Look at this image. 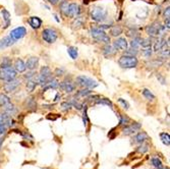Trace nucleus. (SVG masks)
Returning <instances> with one entry per match:
<instances>
[{"label": "nucleus", "mask_w": 170, "mask_h": 169, "mask_svg": "<svg viewBox=\"0 0 170 169\" xmlns=\"http://www.w3.org/2000/svg\"><path fill=\"white\" fill-rule=\"evenodd\" d=\"M54 74H55L56 77H61V75L64 74V69L63 68H56Z\"/></svg>", "instance_id": "obj_49"}, {"label": "nucleus", "mask_w": 170, "mask_h": 169, "mask_svg": "<svg viewBox=\"0 0 170 169\" xmlns=\"http://www.w3.org/2000/svg\"><path fill=\"white\" fill-rule=\"evenodd\" d=\"M16 78V71L13 66H0V79L4 82L12 81Z\"/></svg>", "instance_id": "obj_5"}, {"label": "nucleus", "mask_w": 170, "mask_h": 169, "mask_svg": "<svg viewBox=\"0 0 170 169\" xmlns=\"http://www.w3.org/2000/svg\"><path fill=\"white\" fill-rule=\"evenodd\" d=\"M166 40L163 39V38H159L157 41H156L155 45H154V51L155 52H159L161 49L164 47V46L166 45Z\"/></svg>", "instance_id": "obj_24"}, {"label": "nucleus", "mask_w": 170, "mask_h": 169, "mask_svg": "<svg viewBox=\"0 0 170 169\" xmlns=\"http://www.w3.org/2000/svg\"><path fill=\"white\" fill-rule=\"evenodd\" d=\"M13 68L15 69V71L16 72H24L26 67V63L24 62V60L22 59H15V61H14V66H13Z\"/></svg>", "instance_id": "obj_19"}, {"label": "nucleus", "mask_w": 170, "mask_h": 169, "mask_svg": "<svg viewBox=\"0 0 170 169\" xmlns=\"http://www.w3.org/2000/svg\"><path fill=\"white\" fill-rule=\"evenodd\" d=\"M26 109H29V110L35 111L36 109H37V103H36L35 99L33 98V97L26 98Z\"/></svg>", "instance_id": "obj_23"}, {"label": "nucleus", "mask_w": 170, "mask_h": 169, "mask_svg": "<svg viewBox=\"0 0 170 169\" xmlns=\"http://www.w3.org/2000/svg\"><path fill=\"white\" fill-rule=\"evenodd\" d=\"M151 164L153 167H155L156 169H163L164 166H163V163L162 161L160 160L158 157H154L151 159Z\"/></svg>", "instance_id": "obj_27"}, {"label": "nucleus", "mask_w": 170, "mask_h": 169, "mask_svg": "<svg viewBox=\"0 0 170 169\" xmlns=\"http://www.w3.org/2000/svg\"><path fill=\"white\" fill-rule=\"evenodd\" d=\"M113 47L116 50H125L127 48V41L125 38H118L113 42Z\"/></svg>", "instance_id": "obj_13"}, {"label": "nucleus", "mask_w": 170, "mask_h": 169, "mask_svg": "<svg viewBox=\"0 0 170 169\" xmlns=\"http://www.w3.org/2000/svg\"><path fill=\"white\" fill-rule=\"evenodd\" d=\"M123 30L120 26H113L111 30H110V35L112 37H117V36H120L122 34Z\"/></svg>", "instance_id": "obj_26"}, {"label": "nucleus", "mask_w": 170, "mask_h": 169, "mask_svg": "<svg viewBox=\"0 0 170 169\" xmlns=\"http://www.w3.org/2000/svg\"><path fill=\"white\" fill-rule=\"evenodd\" d=\"M151 45H152V38L142 39L141 40V43H140V46H142L143 48L151 47Z\"/></svg>", "instance_id": "obj_38"}, {"label": "nucleus", "mask_w": 170, "mask_h": 169, "mask_svg": "<svg viewBox=\"0 0 170 169\" xmlns=\"http://www.w3.org/2000/svg\"><path fill=\"white\" fill-rule=\"evenodd\" d=\"M19 85H21V81L15 78L12 81L5 82V85L3 86V89H4V91L6 93H12L19 87Z\"/></svg>", "instance_id": "obj_10"}, {"label": "nucleus", "mask_w": 170, "mask_h": 169, "mask_svg": "<svg viewBox=\"0 0 170 169\" xmlns=\"http://www.w3.org/2000/svg\"><path fill=\"white\" fill-rule=\"evenodd\" d=\"M115 52H116V49L110 44H106L104 47H103V53H104V55L107 56V57H110V56L114 55Z\"/></svg>", "instance_id": "obj_22"}, {"label": "nucleus", "mask_w": 170, "mask_h": 169, "mask_svg": "<svg viewBox=\"0 0 170 169\" xmlns=\"http://www.w3.org/2000/svg\"><path fill=\"white\" fill-rule=\"evenodd\" d=\"M124 54H126V55H132V56H136V54H138V50H136V48H129V49L126 48L125 51H124Z\"/></svg>", "instance_id": "obj_42"}, {"label": "nucleus", "mask_w": 170, "mask_h": 169, "mask_svg": "<svg viewBox=\"0 0 170 169\" xmlns=\"http://www.w3.org/2000/svg\"><path fill=\"white\" fill-rule=\"evenodd\" d=\"M28 22L33 29H36V30L39 29L40 26H42V19L38 18V16H31V18L28 19Z\"/></svg>", "instance_id": "obj_18"}, {"label": "nucleus", "mask_w": 170, "mask_h": 169, "mask_svg": "<svg viewBox=\"0 0 170 169\" xmlns=\"http://www.w3.org/2000/svg\"><path fill=\"white\" fill-rule=\"evenodd\" d=\"M7 127H6L5 124H2L0 123V137H2V135H4L6 134V131H7Z\"/></svg>", "instance_id": "obj_47"}, {"label": "nucleus", "mask_w": 170, "mask_h": 169, "mask_svg": "<svg viewBox=\"0 0 170 169\" xmlns=\"http://www.w3.org/2000/svg\"><path fill=\"white\" fill-rule=\"evenodd\" d=\"M129 122H131V118H129L127 115L124 114H119V124L120 127L122 125H127Z\"/></svg>", "instance_id": "obj_28"}, {"label": "nucleus", "mask_w": 170, "mask_h": 169, "mask_svg": "<svg viewBox=\"0 0 170 169\" xmlns=\"http://www.w3.org/2000/svg\"><path fill=\"white\" fill-rule=\"evenodd\" d=\"M147 140H149V135L146 134L145 131H140L139 134H136L134 138H132V142L135 144H142L145 143Z\"/></svg>", "instance_id": "obj_15"}, {"label": "nucleus", "mask_w": 170, "mask_h": 169, "mask_svg": "<svg viewBox=\"0 0 170 169\" xmlns=\"http://www.w3.org/2000/svg\"><path fill=\"white\" fill-rule=\"evenodd\" d=\"M160 139H161V142L165 146L168 147L170 145V135L167 132H161V134H160Z\"/></svg>", "instance_id": "obj_29"}, {"label": "nucleus", "mask_w": 170, "mask_h": 169, "mask_svg": "<svg viewBox=\"0 0 170 169\" xmlns=\"http://www.w3.org/2000/svg\"><path fill=\"white\" fill-rule=\"evenodd\" d=\"M37 85H38V82L34 81V79H28V82H26V90L29 92H33L35 90Z\"/></svg>", "instance_id": "obj_30"}, {"label": "nucleus", "mask_w": 170, "mask_h": 169, "mask_svg": "<svg viewBox=\"0 0 170 169\" xmlns=\"http://www.w3.org/2000/svg\"><path fill=\"white\" fill-rule=\"evenodd\" d=\"M18 134H19V135H22V138H25V139H31V140H32V139H33V137H32L31 135L29 134V132H24V131H18Z\"/></svg>", "instance_id": "obj_50"}, {"label": "nucleus", "mask_w": 170, "mask_h": 169, "mask_svg": "<svg viewBox=\"0 0 170 169\" xmlns=\"http://www.w3.org/2000/svg\"><path fill=\"white\" fill-rule=\"evenodd\" d=\"M26 34V30L24 28V26H18V28H15L13 29L12 31L10 32V37L14 40V41H16V40H19L22 38H24Z\"/></svg>", "instance_id": "obj_12"}, {"label": "nucleus", "mask_w": 170, "mask_h": 169, "mask_svg": "<svg viewBox=\"0 0 170 169\" xmlns=\"http://www.w3.org/2000/svg\"><path fill=\"white\" fill-rule=\"evenodd\" d=\"M14 42L15 41L10 37V36H6V37L2 38L0 40V50L4 48H7V47H10L11 45L14 44Z\"/></svg>", "instance_id": "obj_16"}, {"label": "nucleus", "mask_w": 170, "mask_h": 169, "mask_svg": "<svg viewBox=\"0 0 170 169\" xmlns=\"http://www.w3.org/2000/svg\"><path fill=\"white\" fill-rule=\"evenodd\" d=\"M61 108H62V110H64V111H68V110H71V102H62L61 103Z\"/></svg>", "instance_id": "obj_45"}, {"label": "nucleus", "mask_w": 170, "mask_h": 169, "mask_svg": "<svg viewBox=\"0 0 170 169\" xmlns=\"http://www.w3.org/2000/svg\"><path fill=\"white\" fill-rule=\"evenodd\" d=\"M96 104H102V105H107V106H110V107H113V103L111 101L109 100V99H106V98H98L97 100H96Z\"/></svg>", "instance_id": "obj_32"}, {"label": "nucleus", "mask_w": 170, "mask_h": 169, "mask_svg": "<svg viewBox=\"0 0 170 169\" xmlns=\"http://www.w3.org/2000/svg\"><path fill=\"white\" fill-rule=\"evenodd\" d=\"M68 4L69 3L67 1H62L60 4V10L65 16L67 15V10H68Z\"/></svg>", "instance_id": "obj_39"}, {"label": "nucleus", "mask_w": 170, "mask_h": 169, "mask_svg": "<svg viewBox=\"0 0 170 169\" xmlns=\"http://www.w3.org/2000/svg\"><path fill=\"white\" fill-rule=\"evenodd\" d=\"M98 28H100L101 30H106V29H109L111 28V26H108V25H100Z\"/></svg>", "instance_id": "obj_55"}, {"label": "nucleus", "mask_w": 170, "mask_h": 169, "mask_svg": "<svg viewBox=\"0 0 170 169\" xmlns=\"http://www.w3.org/2000/svg\"><path fill=\"white\" fill-rule=\"evenodd\" d=\"M3 138L2 137H0V150H1V148H2V143H3Z\"/></svg>", "instance_id": "obj_58"}, {"label": "nucleus", "mask_w": 170, "mask_h": 169, "mask_svg": "<svg viewBox=\"0 0 170 169\" xmlns=\"http://www.w3.org/2000/svg\"><path fill=\"white\" fill-rule=\"evenodd\" d=\"M148 150H149V145L144 144V143L140 144V146H138L136 149V151L140 154H144L146 152H148Z\"/></svg>", "instance_id": "obj_33"}, {"label": "nucleus", "mask_w": 170, "mask_h": 169, "mask_svg": "<svg viewBox=\"0 0 170 169\" xmlns=\"http://www.w3.org/2000/svg\"><path fill=\"white\" fill-rule=\"evenodd\" d=\"M67 53H68V55L71 56L72 59H76V58H78V55H79L78 48L73 47V46H71V47L67 48Z\"/></svg>", "instance_id": "obj_31"}, {"label": "nucleus", "mask_w": 170, "mask_h": 169, "mask_svg": "<svg viewBox=\"0 0 170 169\" xmlns=\"http://www.w3.org/2000/svg\"><path fill=\"white\" fill-rule=\"evenodd\" d=\"M139 61L136 56L132 55H122L120 58L118 59V64L122 68H134L138 65Z\"/></svg>", "instance_id": "obj_4"}, {"label": "nucleus", "mask_w": 170, "mask_h": 169, "mask_svg": "<svg viewBox=\"0 0 170 169\" xmlns=\"http://www.w3.org/2000/svg\"><path fill=\"white\" fill-rule=\"evenodd\" d=\"M38 63H39V58L33 56V57H30L28 60H26V67L28 68L29 70H34V69L37 68V66H38Z\"/></svg>", "instance_id": "obj_17"}, {"label": "nucleus", "mask_w": 170, "mask_h": 169, "mask_svg": "<svg viewBox=\"0 0 170 169\" xmlns=\"http://www.w3.org/2000/svg\"><path fill=\"white\" fill-rule=\"evenodd\" d=\"M71 104L72 107H75V109H78V110H81V109L83 108V104H81L79 102H78L75 100V99H72V100L71 101Z\"/></svg>", "instance_id": "obj_43"}, {"label": "nucleus", "mask_w": 170, "mask_h": 169, "mask_svg": "<svg viewBox=\"0 0 170 169\" xmlns=\"http://www.w3.org/2000/svg\"><path fill=\"white\" fill-rule=\"evenodd\" d=\"M143 53H144L145 57H147V58H149V57H151V55H152V53H153V51H152V49H151V47H147V48H145V50H144V51H143Z\"/></svg>", "instance_id": "obj_46"}, {"label": "nucleus", "mask_w": 170, "mask_h": 169, "mask_svg": "<svg viewBox=\"0 0 170 169\" xmlns=\"http://www.w3.org/2000/svg\"><path fill=\"white\" fill-rule=\"evenodd\" d=\"M52 78V71L48 66H42L41 70H40V74L38 75V85H40L41 87H45L48 82L51 81Z\"/></svg>", "instance_id": "obj_3"}, {"label": "nucleus", "mask_w": 170, "mask_h": 169, "mask_svg": "<svg viewBox=\"0 0 170 169\" xmlns=\"http://www.w3.org/2000/svg\"><path fill=\"white\" fill-rule=\"evenodd\" d=\"M1 14L3 16V21H4V26H3V29H7L10 26V13L6 10V9H2Z\"/></svg>", "instance_id": "obj_21"}, {"label": "nucleus", "mask_w": 170, "mask_h": 169, "mask_svg": "<svg viewBox=\"0 0 170 169\" xmlns=\"http://www.w3.org/2000/svg\"><path fill=\"white\" fill-rule=\"evenodd\" d=\"M141 40L142 38L140 37V36H136V37L135 38H132V40L131 41V47L132 48H138L139 46H140V43H141Z\"/></svg>", "instance_id": "obj_37"}, {"label": "nucleus", "mask_w": 170, "mask_h": 169, "mask_svg": "<svg viewBox=\"0 0 170 169\" xmlns=\"http://www.w3.org/2000/svg\"><path fill=\"white\" fill-rule=\"evenodd\" d=\"M83 26V18H75V22H72V28L73 29H79Z\"/></svg>", "instance_id": "obj_40"}, {"label": "nucleus", "mask_w": 170, "mask_h": 169, "mask_svg": "<svg viewBox=\"0 0 170 169\" xmlns=\"http://www.w3.org/2000/svg\"><path fill=\"white\" fill-rule=\"evenodd\" d=\"M143 95H144V97L149 101H153L155 99V95L150 90H148V89H144V90H143Z\"/></svg>", "instance_id": "obj_34"}, {"label": "nucleus", "mask_w": 170, "mask_h": 169, "mask_svg": "<svg viewBox=\"0 0 170 169\" xmlns=\"http://www.w3.org/2000/svg\"><path fill=\"white\" fill-rule=\"evenodd\" d=\"M57 32L55 31L54 29H45L44 31L42 32V38L45 42L49 43V44H52L54 43L56 40H57Z\"/></svg>", "instance_id": "obj_8"}, {"label": "nucleus", "mask_w": 170, "mask_h": 169, "mask_svg": "<svg viewBox=\"0 0 170 169\" xmlns=\"http://www.w3.org/2000/svg\"><path fill=\"white\" fill-rule=\"evenodd\" d=\"M61 98V95L59 94V93H57L56 94V96H55V99H54V102H57V101H59V99Z\"/></svg>", "instance_id": "obj_56"}, {"label": "nucleus", "mask_w": 170, "mask_h": 169, "mask_svg": "<svg viewBox=\"0 0 170 169\" xmlns=\"http://www.w3.org/2000/svg\"><path fill=\"white\" fill-rule=\"evenodd\" d=\"M90 34L95 40H97L99 42H103L105 44H110L111 42V39H110L109 36L106 34L104 30H101L98 26H94V28H91L90 30Z\"/></svg>", "instance_id": "obj_2"}, {"label": "nucleus", "mask_w": 170, "mask_h": 169, "mask_svg": "<svg viewBox=\"0 0 170 169\" xmlns=\"http://www.w3.org/2000/svg\"><path fill=\"white\" fill-rule=\"evenodd\" d=\"M90 16L94 22H103L107 19L108 12L105 8L100 7V6H94L90 9Z\"/></svg>", "instance_id": "obj_1"}, {"label": "nucleus", "mask_w": 170, "mask_h": 169, "mask_svg": "<svg viewBox=\"0 0 170 169\" xmlns=\"http://www.w3.org/2000/svg\"><path fill=\"white\" fill-rule=\"evenodd\" d=\"M58 85L59 82L56 78H52L51 81H50L47 85L45 86V87H43L44 89H43V92H46L48 90V89H57L58 88Z\"/></svg>", "instance_id": "obj_25"}, {"label": "nucleus", "mask_w": 170, "mask_h": 169, "mask_svg": "<svg viewBox=\"0 0 170 169\" xmlns=\"http://www.w3.org/2000/svg\"><path fill=\"white\" fill-rule=\"evenodd\" d=\"M117 101H118V103L122 106V108H123V109H125V110H127V109H129V104H128V102H127V101H125L124 99L119 98Z\"/></svg>", "instance_id": "obj_41"}, {"label": "nucleus", "mask_w": 170, "mask_h": 169, "mask_svg": "<svg viewBox=\"0 0 170 169\" xmlns=\"http://www.w3.org/2000/svg\"><path fill=\"white\" fill-rule=\"evenodd\" d=\"M169 6H167L165 9H164V16L165 18H170V10H169Z\"/></svg>", "instance_id": "obj_53"}, {"label": "nucleus", "mask_w": 170, "mask_h": 169, "mask_svg": "<svg viewBox=\"0 0 170 169\" xmlns=\"http://www.w3.org/2000/svg\"><path fill=\"white\" fill-rule=\"evenodd\" d=\"M92 93L91 89H87V88H84L82 89V90H79L78 93H76V97H87V96H89L90 94Z\"/></svg>", "instance_id": "obj_35"}, {"label": "nucleus", "mask_w": 170, "mask_h": 169, "mask_svg": "<svg viewBox=\"0 0 170 169\" xmlns=\"http://www.w3.org/2000/svg\"><path fill=\"white\" fill-rule=\"evenodd\" d=\"M58 88H60L62 91H64L65 93H68V94H71V93H72L75 90V86L71 82H61L58 85Z\"/></svg>", "instance_id": "obj_14"}, {"label": "nucleus", "mask_w": 170, "mask_h": 169, "mask_svg": "<svg viewBox=\"0 0 170 169\" xmlns=\"http://www.w3.org/2000/svg\"><path fill=\"white\" fill-rule=\"evenodd\" d=\"M165 28H167V30H169L170 28V18H165Z\"/></svg>", "instance_id": "obj_54"}, {"label": "nucleus", "mask_w": 170, "mask_h": 169, "mask_svg": "<svg viewBox=\"0 0 170 169\" xmlns=\"http://www.w3.org/2000/svg\"><path fill=\"white\" fill-rule=\"evenodd\" d=\"M48 1L51 3V4H53V5H55V4H57V3L60 1V0H48Z\"/></svg>", "instance_id": "obj_57"}, {"label": "nucleus", "mask_w": 170, "mask_h": 169, "mask_svg": "<svg viewBox=\"0 0 170 169\" xmlns=\"http://www.w3.org/2000/svg\"><path fill=\"white\" fill-rule=\"evenodd\" d=\"M75 82L79 87L87 88V89H94L96 87H98L97 81H95V79H93L89 77H86V75H79V77H76Z\"/></svg>", "instance_id": "obj_7"}, {"label": "nucleus", "mask_w": 170, "mask_h": 169, "mask_svg": "<svg viewBox=\"0 0 170 169\" xmlns=\"http://www.w3.org/2000/svg\"><path fill=\"white\" fill-rule=\"evenodd\" d=\"M142 127V123H140V122H134V123L132 124H127L125 125V127L122 130V132L123 135H134L136 134V131H139L140 130H141Z\"/></svg>", "instance_id": "obj_9"}, {"label": "nucleus", "mask_w": 170, "mask_h": 169, "mask_svg": "<svg viewBox=\"0 0 170 169\" xmlns=\"http://www.w3.org/2000/svg\"><path fill=\"white\" fill-rule=\"evenodd\" d=\"M126 35H127L128 37H134V38H135V37H136V36H139V35H138V33H136L134 29H132V30H129V31H127V33H126Z\"/></svg>", "instance_id": "obj_51"}, {"label": "nucleus", "mask_w": 170, "mask_h": 169, "mask_svg": "<svg viewBox=\"0 0 170 169\" xmlns=\"http://www.w3.org/2000/svg\"><path fill=\"white\" fill-rule=\"evenodd\" d=\"M10 102L8 96H6L5 94H0V107H3L4 105L8 104Z\"/></svg>", "instance_id": "obj_36"}, {"label": "nucleus", "mask_w": 170, "mask_h": 169, "mask_svg": "<svg viewBox=\"0 0 170 169\" xmlns=\"http://www.w3.org/2000/svg\"><path fill=\"white\" fill-rule=\"evenodd\" d=\"M166 31L165 26H162L160 22H153V24L146 26V32L150 37H156V36L163 35V33Z\"/></svg>", "instance_id": "obj_6"}, {"label": "nucleus", "mask_w": 170, "mask_h": 169, "mask_svg": "<svg viewBox=\"0 0 170 169\" xmlns=\"http://www.w3.org/2000/svg\"><path fill=\"white\" fill-rule=\"evenodd\" d=\"M35 74H36V72H35L34 70H31L30 72H28L26 74H25L24 78H25L26 79H33V78H35Z\"/></svg>", "instance_id": "obj_48"}, {"label": "nucleus", "mask_w": 170, "mask_h": 169, "mask_svg": "<svg viewBox=\"0 0 170 169\" xmlns=\"http://www.w3.org/2000/svg\"><path fill=\"white\" fill-rule=\"evenodd\" d=\"M3 112L6 113V114H8V115H10V116H12V115H14L16 112H18V110H16L15 106L9 102L8 104L3 106Z\"/></svg>", "instance_id": "obj_20"}, {"label": "nucleus", "mask_w": 170, "mask_h": 169, "mask_svg": "<svg viewBox=\"0 0 170 169\" xmlns=\"http://www.w3.org/2000/svg\"><path fill=\"white\" fill-rule=\"evenodd\" d=\"M87 110H88V108H87V106H85V109H84V116H83V121H84V125L87 127L88 123L90 122V119L88 117V114H87Z\"/></svg>", "instance_id": "obj_44"}, {"label": "nucleus", "mask_w": 170, "mask_h": 169, "mask_svg": "<svg viewBox=\"0 0 170 169\" xmlns=\"http://www.w3.org/2000/svg\"><path fill=\"white\" fill-rule=\"evenodd\" d=\"M81 13V6L76 3H69L68 4V10H67V15L69 18H78Z\"/></svg>", "instance_id": "obj_11"}, {"label": "nucleus", "mask_w": 170, "mask_h": 169, "mask_svg": "<svg viewBox=\"0 0 170 169\" xmlns=\"http://www.w3.org/2000/svg\"><path fill=\"white\" fill-rule=\"evenodd\" d=\"M0 162H1V161H0Z\"/></svg>", "instance_id": "obj_59"}, {"label": "nucleus", "mask_w": 170, "mask_h": 169, "mask_svg": "<svg viewBox=\"0 0 170 169\" xmlns=\"http://www.w3.org/2000/svg\"><path fill=\"white\" fill-rule=\"evenodd\" d=\"M156 78H157V79H158V81H159L160 82H161L162 85H165V84H166V81H165V78H163L162 75L160 74H156Z\"/></svg>", "instance_id": "obj_52"}]
</instances>
